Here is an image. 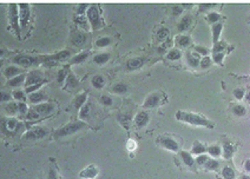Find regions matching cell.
Listing matches in <instances>:
<instances>
[{"instance_id":"6da1fadb","label":"cell","mask_w":250,"mask_h":179,"mask_svg":"<svg viewBox=\"0 0 250 179\" xmlns=\"http://www.w3.org/2000/svg\"><path fill=\"white\" fill-rule=\"evenodd\" d=\"M18 11H17L16 4H11L9 6V11L10 23L12 27V28H14V30L17 33H18L19 32V27L18 24Z\"/></svg>"},{"instance_id":"7a4b0ae2","label":"cell","mask_w":250,"mask_h":179,"mask_svg":"<svg viewBox=\"0 0 250 179\" xmlns=\"http://www.w3.org/2000/svg\"><path fill=\"white\" fill-rule=\"evenodd\" d=\"M19 18L20 24L22 28H24L28 21L29 16H30V10L27 4L22 3L19 4Z\"/></svg>"},{"instance_id":"3957f363","label":"cell","mask_w":250,"mask_h":179,"mask_svg":"<svg viewBox=\"0 0 250 179\" xmlns=\"http://www.w3.org/2000/svg\"><path fill=\"white\" fill-rule=\"evenodd\" d=\"M179 116L180 119H182L184 120L187 121L188 122L197 124V125H206L207 122L201 117L197 116V115L193 114H187L181 113H179Z\"/></svg>"},{"instance_id":"277c9868","label":"cell","mask_w":250,"mask_h":179,"mask_svg":"<svg viewBox=\"0 0 250 179\" xmlns=\"http://www.w3.org/2000/svg\"><path fill=\"white\" fill-rule=\"evenodd\" d=\"M42 76L41 75L40 73L37 72V71H34L28 74L27 76L25 85L26 86H31L35 84L42 82Z\"/></svg>"},{"instance_id":"5b68a950","label":"cell","mask_w":250,"mask_h":179,"mask_svg":"<svg viewBox=\"0 0 250 179\" xmlns=\"http://www.w3.org/2000/svg\"><path fill=\"white\" fill-rule=\"evenodd\" d=\"M83 125V124L81 122H75L70 124L61 129L60 131L59 134L64 136L73 133L75 131H76L77 130L79 129L81 127H82Z\"/></svg>"},{"instance_id":"8992f818","label":"cell","mask_w":250,"mask_h":179,"mask_svg":"<svg viewBox=\"0 0 250 179\" xmlns=\"http://www.w3.org/2000/svg\"><path fill=\"white\" fill-rule=\"evenodd\" d=\"M87 16L93 26H98L99 24V14L97 9L95 6H91L87 10Z\"/></svg>"},{"instance_id":"52a82bcc","label":"cell","mask_w":250,"mask_h":179,"mask_svg":"<svg viewBox=\"0 0 250 179\" xmlns=\"http://www.w3.org/2000/svg\"><path fill=\"white\" fill-rule=\"evenodd\" d=\"M35 59L33 57L28 56H20L15 57V62L22 66H29L34 62Z\"/></svg>"},{"instance_id":"ba28073f","label":"cell","mask_w":250,"mask_h":179,"mask_svg":"<svg viewBox=\"0 0 250 179\" xmlns=\"http://www.w3.org/2000/svg\"><path fill=\"white\" fill-rule=\"evenodd\" d=\"M53 106L50 103H41V104L37 105L35 108V111L38 114H45L50 113L52 109H53Z\"/></svg>"},{"instance_id":"9c48e42d","label":"cell","mask_w":250,"mask_h":179,"mask_svg":"<svg viewBox=\"0 0 250 179\" xmlns=\"http://www.w3.org/2000/svg\"><path fill=\"white\" fill-rule=\"evenodd\" d=\"M20 71L21 70H20L19 68L14 66H11L7 67L5 69L4 73L5 77L7 78L8 79H10L17 76L18 74L20 72Z\"/></svg>"},{"instance_id":"30bf717a","label":"cell","mask_w":250,"mask_h":179,"mask_svg":"<svg viewBox=\"0 0 250 179\" xmlns=\"http://www.w3.org/2000/svg\"><path fill=\"white\" fill-rule=\"evenodd\" d=\"M24 80V74H18L17 76L11 78L8 81V84L12 86L20 85Z\"/></svg>"},{"instance_id":"8fae6325","label":"cell","mask_w":250,"mask_h":179,"mask_svg":"<svg viewBox=\"0 0 250 179\" xmlns=\"http://www.w3.org/2000/svg\"><path fill=\"white\" fill-rule=\"evenodd\" d=\"M98 174L97 170L93 166H90L87 168L81 173V176L85 178H93Z\"/></svg>"},{"instance_id":"7c38bea8","label":"cell","mask_w":250,"mask_h":179,"mask_svg":"<svg viewBox=\"0 0 250 179\" xmlns=\"http://www.w3.org/2000/svg\"><path fill=\"white\" fill-rule=\"evenodd\" d=\"M70 53L68 52V51L67 50H64V51H62L61 52L58 53L57 54H55L54 55L50 56L48 57L49 60H52V61H56V60H62L64 59L65 58L69 56Z\"/></svg>"},{"instance_id":"4fadbf2b","label":"cell","mask_w":250,"mask_h":179,"mask_svg":"<svg viewBox=\"0 0 250 179\" xmlns=\"http://www.w3.org/2000/svg\"><path fill=\"white\" fill-rule=\"evenodd\" d=\"M44 99V96L41 92H35L29 96V99L33 103H37L42 101Z\"/></svg>"},{"instance_id":"5bb4252c","label":"cell","mask_w":250,"mask_h":179,"mask_svg":"<svg viewBox=\"0 0 250 179\" xmlns=\"http://www.w3.org/2000/svg\"><path fill=\"white\" fill-rule=\"evenodd\" d=\"M85 39H86V38L83 33H78L74 36L73 39V41L75 45H83V43L85 42Z\"/></svg>"},{"instance_id":"9a60e30c","label":"cell","mask_w":250,"mask_h":179,"mask_svg":"<svg viewBox=\"0 0 250 179\" xmlns=\"http://www.w3.org/2000/svg\"><path fill=\"white\" fill-rule=\"evenodd\" d=\"M109 57L110 55L107 53H101L95 56L94 59L96 63L101 64V63L106 62L108 60Z\"/></svg>"},{"instance_id":"2e32d148","label":"cell","mask_w":250,"mask_h":179,"mask_svg":"<svg viewBox=\"0 0 250 179\" xmlns=\"http://www.w3.org/2000/svg\"><path fill=\"white\" fill-rule=\"evenodd\" d=\"M92 83L96 88H100L102 87L104 84V79L100 76H95L92 79Z\"/></svg>"},{"instance_id":"e0dca14e","label":"cell","mask_w":250,"mask_h":179,"mask_svg":"<svg viewBox=\"0 0 250 179\" xmlns=\"http://www.w3.org/2000/svg\"><path fill=\"white\" fill-rule=\"evenodd\" d=\"M158 101V97H157L156 96L154 95H152L150 97H149L148 99H147L146 102H145V106H146L147 107H153V106H154L157 102Z\"/></svg>"},{"instance_id":"ac0fdd59","label":"cell","mask_w":250,"mask_h":179,"mask_svg":"<svg viewBox=\"0 0 250 179\" xmlns=\"http://www.w3.org/2000/svg\"><path fill=\"white\" fill-rule=\"evenodd\" d=\"M44 134V131L42 129L37 128L35 130L31 131L30 132H28L27 136L30 137L37 138L42 136Z\"/></svg>"},{"instance_id":"d6986e66","label":"cell","mask_w":250,"mask_h":179,"mask_svg":"<svg viewBox=\"0 0 250 179\" xmlns=\"http://www.w3.org/2000/svg\"><path fill=\"white\" fill-rule=\"evenodd\" d=\"M147 120V115L144 113H139L136 117V122L139 126H142L146 123Z\"/></svg>"},{"instance_id":"ffe728a7","label":"cell","mask_w":250,"mask_h":179,"mask_svg":"<svg viewBox=\"0 0 250 179\" xmlns=\"http://www.w3.org/2000/svg\"><path fill=\"white\" fill-rule=\"evenodd\" d=\"M163 143L165 145V147L169 149L175 151V150L178 149V145L176 144V143L172 140L166 139L163 142Z\"/></svg>"},{"instance_id":"44dd1931","label":"cell","mask_w":250,"mask_h":179,"mask_svg":"<svg viewBox=\"0 0 250 179\" xmlns=\"http://www.w3.org/2000/svg\"><path fill=\"white\" fill-rule=\"evenodd\" d=\"M86 93H83L79 95L75 101V106L76 108H79L82 105L86 99Z\"/></svg>"},{"instance_id":"7402d4cb","label":"cell","mask_w":250,"mask_h":179,"mask_svg":"<svg viewBox=\"0 0 250 179\" xmlns=\"http://www.w3.org/2000/svg\"><path fill=\"white\" fill-rule=\"evenodd\" d=\"M87 56H88V53H87L85 52L80 53L79 55H78L75 56V57H73L72 62L74 63H79L83 61Z\"/></svg>"},{"instance_id":"603a6c76","label":"cell","mask_w":250,"mask_h":179,"mask_svg":"<svg viewBox=\"0 0 250 179\" xmlns=\"http://www.w3.org/2000/svg\"><path fill=\"white\" fill-rule=\"evenodd\" d=\"M223 175L226 179H232L234 177V173L231 168H226L223 171Z\"/></svg>"},{"instance_id":"cb8c5ba5","label":"cell","mask_w":250,"mask_h":179,"mask_svg":"<svg viewBox=\"0 0 250 179\" xmlns=\"http://www.w3.org/2000/svg\"><path fill=\"white\" fill-rule=\"evenodd\" d=\"M77 84V81L72 74H70L67 79V85L68 87H75Z\"/></svg>"},{"instance_id":"d4e9b609","label":"cell","mask_w":250,"mask_h":179,"mask_svg":"<svg viewBox=\"0 0 250 179\" xmlns=\"http://www.w3.org/2000/svg\"><path fill=\"white\" fill-rule=\"evenodd\" d=\"M182 157H183V159L185 161V163L186 164H187L188 165H190V166L193 165V160L192 158H191L190 154H188L187 153L183 152L182 153Z\"/></svg>"},{"instance_id":"484cf974","label":"cell","mask_w":250,"mask_h":179,"mask_svg":"<svg viewBox=\"0 0 250 179\" xmlns=\"http://www.w3.org/2000/svg\"><path fill=\"white\" fill-rule=\"evenodd\" d=\"M109 43H110V39L107 37L99 39L96 42V45L98 46H100V47H104V46L107 45Z\"/></svg>"},{"instance_id":"4316f807","label":"cell","mask_w":250,"mask_h":179,"mask_svg":"<svg viewBox=\"0 0 250 179\" xmlns=\"http://www.w3.org/2000/svg\"><path fill=\"white\" fill-rule=\"evenodd\" d=\"M141 64V60L139 59H134L130 60L129 62L128 66H129L130 68H135L138 67L139 66H140Z\"/></svg>"},{"instance_id":"83f0119b","label":"cell","mask_w":250,"mask_h":179,"mask_svg":"<svg viewBox=\"0 0 250 179\" xmlns=\"http://www.w3.org/2000/svg\"><path fill=\"white\" fill-rule=\"evenodd\" d=\"M190 22V20L188 17H185V18H184V19L182 20L181 24H180V28H181V30L186 29V28L189 26Z\"/></svg>"},{"instance_id":"f1b7e54d","label":"cell","mask_w":250,"mask_h":179,"mask_svg":"<svg viewBox=\"0 0 250 179\" xmlns=\"http://www.w3.org/2000/svg\"><path fill=\"white\" fill-rule=\"evenodd\" d=\"M10 99V96L9 93L4 91H0V102L7 101Z\"/></svg>"},{"instance_id":"f546056e","label":"cell","mask_w":250,"mask_h":179,"mask_svg":"<svg viewBox=\"0 0 250 179\" xmlns=\"http://www.w3.org/2000/svg\"><path fill=\"white\" fill-rule=\"evenodd\" d=\"M180 56V53L177 50H173L171 51V52L168 54V57L171 59H176L179 58Z\"/></svg>"},{"instance_id":"4dcf8cb0","label":"cell","mask_w":250,"mask_h":179,"mask_svg":"<svg viewBox=\"0 0 250 179\" xmlns=\"http://www.w3.org/2000/svg\"><path fill=\"white\" fill-rule=\"evenodd\" d=\"M114 90L118 93H123L126 90V87L124 85L118 84L114 87Z\"/></svg>"},{"instance_id":"1f68e13d","label":"cell","mask_w":250,"mask_h":179,"mask_svg":"<svg viewBox=\"0 0 250 179\" xmlns=\"http://www.w3.org/2000/svg\"><path fill=\"white\" fill-rule=\"evenodd\" d=\"M220 29H221V26H220V24H216V26H214L213 31H214V34L215 40H216V39L218 38Z\"/></svg>"},{"instance_id":"d6a6232c","label":"cell","mask_w":250,"mask_h":179,"mask_svg":"<svg viewBox=\"0 0 250 179\" xmlns=\"http://www.w3.org/2000/svg\"><path fill=\"white\" fill-rule=\"evenodd\" d=\"M13 96L16 99L21 100L24 97V93L21 91H15L14 92Z\"/></svg>"},{"instance_id":"836d02e7","label":"cell","mask_w":250,"mask_h":179,"mask_svg":"<svg viewBox=\"0 0 250 179\" xmlns=\"http://www.w3.org/2000/svg\"><path fill=\"white\" fill-rule=\"evenodd\" d=\"M42 84H43V82H41V83H38V84H37L31 85L30 86H29V87L27 88L26 91H27V93H30V92H32V91H33L34 90H35L36 89L38 88L39 87V86H41V85Z\"/></svg>"},{"instance_id":"e575fe53","label":"cell","mask_w":250,"mask_h":179,"mask_svg":"<svg viewBox=\"0 0 250 179\" xmlns=\"http://www.w3.org/2000/svg\"><path fill=\"white\" fill-rule=\"evenodd\" d=\"M209 151L211 153V154L214 155V156H216V155H219L220 153V149L218 147H211L209 149Z\"/></svg>"},{"instance_id":"d590c367","label":"cell","mask_w":250,"mask_h":179,"mask_svg":"<svg viewBox=\"0 0 250 179\" xmlns=\"http://www.w3.org/2000/svg\"><path fill=\"white\" fill-rule=\"evenodd\" d=\"M217 165H218V164L216 161H213V160H211L210 161H208V162L207 163V166L208 167V168H210V169H214L215 168H216Z\"/></svg>"},{"instance_id":"8d00e7d4","label":"cell","mask_w":250,"mask_h":179,"mask_svg":"<svg viewBox=\"0 0 250 179\" xmlns=\"http://www.w3.org/2000/svg\"><path fill=\"white\" fill-rule=\"evenodd\" d=\"M232 149L231 147H230L229 145H226L225 147V156H226L227 157L230 156L231 153H232Z\"/></svg>"},{"instance_id":"74e56055","label":"cell","mask_w":250,"mask_h":179,"mask_svg":"<svg viewBox=\"0 0 250 179\" xmlns=\"http://www.w3.org/2000/svg\"><path fill=\"white\" fill-rule=\"evenodd\" d=\"M204 150H205V149L202 147V145H197L194 147V148L193 149V152L195 153H201L203 151H204Z\"/></svg>"},{"instance_id":"f35d334b","label":"cell","mask_w":250,"mask_h":179,"mask_svg":"<svg viewBox=\"0 0 250 179\" xmlns=\"http://www.w3.org/2000/svg\"><path fill=\"white\" fill-rule=\"evenodd\" d=\"M101 101L104 103H105V104H107V105H109L112 103V99H110L109 97L106 96H102L101 97Z\"/></svg>"},{"instance_id":"ab89813d","label":"cell","mask_w":250,"mask_h":179,"mask_svg":"<svg viewBox=\"0 0 250 179\" xmlns=\"http://www.w3.org/2000/svg\"><path fill=\"white\" fill-rule=\"evenodd\" d=\"M190 62L191 65L193 66H196L197 64V63H198V59L197 58H196L195 57H194V56H190L189 59H188Z\"/></svg>"},{"instance_id":"60d3db41","label":"cell","mask_w":250,"mask_h":179,"mask_svg":"<svg viewBox=\"0 0 250 179\" xmlns=\"http://www.w3.org/2000/svg\"><path fill=\"white\" fill-rule=\"evenodd\" d=\"M234 112L237 114H242L245 112L244 108L241 106L236 107L234 108Z\"/></svg>"},{"instance_id":"b9f144b4","label":"cell","mask_w":250,"mask_h":179,"mask_svg":"<svg viewBox=\"0 0 250 179\" xmlns=\"http://www.w3.org/2000/svg\"><path fill=\"white\" fill-rule=\"evenodd\" d=\"M65 72L63 70H61L58 73V81L59 82H61L62 80H63L64 78L65 77Z\"/></svg>"},{"instance_id":"7bdbcfd3","label":"cell","mask_w":250,"mask_h":179,"mask_svg":"<svg viewBox=\"0 0 250 179\" xmlns=\"http://www.w3.org/2000/svg\"><path fill=\"white\" fill-rule=\"evenodd\" d=\"M88 111H89L88 106H87V105H84L83 107V108H82V109H81V116H86V115L87 114V113H88Z\"/></svg>"},{"instance_id":"ee69618b","label":"cell","mask_w":250,"mask_h":179,"mask_svg":"<svg viewBox=\"0 0 250 179\" xmlns=\"http://www.w3.org/2000/svg\"><path fill=\"white\" fill-rule=\"evenodd\" d=\"M19 109L21 113H25L27 110V105L24 103H20L19 104Z\"/></svg>"},{"instance_id":"f6af8a7d","label":"cell","mask_w":250,"mask_h":179,"mask_svg":"<svg viewBox=\"0 0 250 179\" xmlns=\"http://www.w3.org/2000/svg\"><path fill=\"white\" fill-rule=\"evenodd\" d=\"M7 108L9 111H12V112L15 111L16 109V104H15V103H10V104L7 106Z\"/></svg>"},{"instance_id":"bcb514c9","label":"cell","mask_w":250,"mask_h":179,"mask_svg":"<svg viewBox=\"0 0 250 179\" xmlns=\"http://www.w3.org/2000/svg\"><path fill=\"white\" fill-rule=\"evenodd\" d=\"M210 62V58H209V57H205V58L202 60V66L203 67H207L209 65Z\"/></svg>"},{"instance_id":"7dc6e473","label":"cell","mask_w":250,"mask_h":179,"mask_svg":"<svg viewBox=\"0 0 250 179\" xmlns=\"http://www.w3.org/2000/svg\"><path fill=\"white\" fill-rule=\"evenodd\" d=\"M209 18H210V20L214 21H216L219 18V15L215 13H213L210 15Z\"/></svg>"},{"instance_id":"c3c4849f","label":"cell","mask_w":250,"mask_h":179,"mask_svg":"<svg viewBox=\"0 0 250 179\" xmlns=\"http://www.w3.org/2000/svg\"><path fill=\"white\" fill-rule=\"evenodd\" d=\"M243 91L241 90V89H238L235 91L236 96L238 98H239V99H241V98L243 96Z\"/></svg>"},{"instance_id":"681fc988","label":"cell","mask_w":250,"mask_h":179,"mask_svg":"<svg viewBox=\"0 0 250 179\" xmlns=\"http://www.w3.org/2000/svg\"><path fill=\"white\" fill-rule=\"evenodd\" d=\"M15 122L14 120H9L7 123L8 127L11 130H12L15 128Z\"/></svg>"},{"instance_id":"f907efd6","label":"cell","mask_w":250,"mask_h":179,"mask_svg":"<svg viewBox=\"0 0 250 179\" xmlns=\"http://www.w3.org/2000/svg\"><path fill=\"white\" fill-rule=\"evenodd\" d=\"M179 43H180V44H182V45H184V44H187L188 43V38L187 37H183V38H182L181 39V40H180Z\"/></svg>"},{"instance_id":"816d5d0a","label":"cell","mask_w":250,"mask_h":179,"mask_svg":"<svg viewBox=\"0 0 250 179\" xmlns=\"http://www.w3.org/2000/svg\"><path fill=\"white\" fill-rule=\"evenodd\" d=\"M167 35V30H162L159 33V36L160 38H164Z\"/></svg>"},{"instance_id":"f5cc1de1","label":"cell","mask_w":250,"mask_h":179,"mask_svg":"<svg viewBox=\"0 0 250 179\" xmlns=\"http://www.w3.org/2000/svg\"><path fill=\"white\" fill-rule=\"evenodd\" d=\"M205 160H206V157L205 156H201L198 159H197V161H198L199 163L202 164V163H203V162H204Z\"/></svg>"},{"instance_id":"db71d44e","label":"cell","mask_w":250,"mask_h":179,"mask_svg":"<svg viewBox=\"0 0 250 179\" xmlns=\"http://www.w3.org/2000/svg\"><path fill=\"white\" fill-rule=\"evenodd\" d=\"M85 5L84 4L80 5V7L79 8V10H78L79 13H83L84 11V10L85 9Z\"/></svg>"},{"instance_id":"11a10c76","label":"cell","mask_w":250,"mask_h":179,"mask_svg":"<svg viewBox=\"0 0 250 179\" xmlns=\"http://www.w3.org/2000/svg\"><path fill=\"white\" fill-rule=\"evenodd\" d=\"M197 50H198L199 52H201V53H203V54H205V53H207V51H206V50H205V49H202V48H200V47H197Z\"/></svg>"},{"instance_id":"9f6ffc18","label":"cell","mask_w":250,"mask_h":179,"mask_svg":"<svg viewBox=\"0 0 250 179\" xmlns=\"http://www.w3.org/2000/svg\"><path fill=\"white\" fill-rule=\"evenodd\" d=\"M222 55H217L216 57H215V59H216L217 62L220 60V59H221V58H222Z\"/></svg>"},{"instance_id":"6f0895ef","label":"cell","mask_w":250,"mask_h":179,"mask_svg":"<svg viewBox=\"0 0 250 179\" xmlns=\"http://www.w3.org/2000/svg\"><path fill=\"white\" fill-rule=\"evenodd\" d=\"M3 55H4V51L1 49H0V57H1Z\"/></svg>"},{"instance_id":"680465c9","label":"cell","mask_w":250,"mask_h":179,"mask_svg":"<svg viewBox=\"0 0 250 179\" xmlns=\"http://www.w3.org/2000/svg\"><path fill=\"white\" fill-rule=\"evenodd\" d=\"M3 63V61L1 60V59H0V67H1L2 66Z\"/></svg>"},{"instance_id":"91938a15","label":"cell","mask_w":250,"mask_h":179,"mask_svg":"<svg viewBox=\"0 0 250 179\" xmlns=\"http://www.w3.org/2000/svg\"><path fill=\"white\" fill-rule=\"evenodd\" d=\"M242 179H248V177H244Z\"/></svg>"}]
</instances>
